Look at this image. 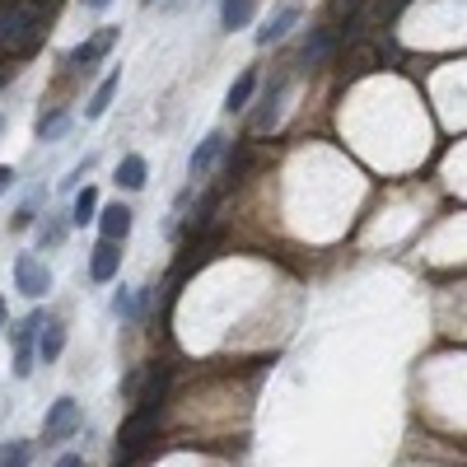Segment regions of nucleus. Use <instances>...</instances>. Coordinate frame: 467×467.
Returning a JSON list of instances; mask_svg holds the SVG:
<instances>
[{
    "mask_svg": "<svg viewBox=\"0 0 467 467\" xmlns=\"http://www.w3.org/2000/svg\"><path fill=\"white\" fill-rule=\"evenodd\" d=\"M57 0H10L0 5V57H28L47 33Z\"/></svg>",
    "mask_w": 467,
    "mask_h": 467,
    "instance_id": "f257e3e1",
    "label": "nucleus"
},
{
    "mask_svg": "<svg viewBox=\"0 0 467 467\" xmlns=\"http://www.w3.org/2000/svg\"><path fill=\"white\" fill-rule=\"evenodd\" d=\"M160 411L164 407H136L131 411V420L117 435V462H136L140 453L154 449V440H160Z\"/></svg>",
    "mask_w": 467,
    "mask_h": 467,
    "instance_id": "f03ea898",
    "label": "nucleus"
},
{
    "mask_svg": "<svg viewBox=\"0 0 467 467\" xmlns=\"http://www.w3.org/2000/svg\"><path fill=\"white\" fill-rule=\"evenodd\" d=\"M15 285H19L28 299H43V295L52 290V271H47L43 262H37L33 253H24V257L15 262Z\"/></svg>",
    "mask_w": 467,
    "mask_h": 467,
    "instance_id": "7ed1b4c3",
    "label": "nucleus"
},
{
    "mask_svg": "<svg viewBox=\"0 0 467 467\" xmlns=\"http://www.w3.org/2000/svg\"><path fill=\"white\" fill-rule=\"evenodd\" d=\"M75 431H80V407H75V398H57L52 402V411H47V444H61V440H70Z\"/></svg>",
    "mask_w": 467,
    "mask_h": 467,
    "instance_id": "20e7f679",
    "label": "nucleus"
},
{
    "mask_svg": "<svg viewBox=\"0 0 467 467\" xmlns=\"http://www.w3.org/2000/svg\"><path fill=\"white\" fill-rule=\"evenodd\" d=\"M117 43V28H99L94 37H89V43H80V47H75L70 52V66H80V70H89L99 57H108V47Z\"/></svg>",
    "mask_w": 467,
    "mask_h": 467,
    "instance_id": "39448f33",
    "label": "nucleus"
},
{
    "mask_svg": "<svg viewBox=\"0 0 467 467\" xmlns=\"http://www.w3.org/2000/svg\"><path fill=\"white\" fill-rule=\"evenodd\" d=\"M117 266H122V248H117L112 239H103V244L94 248V257H89V276H94V281H112Z\"/></svg>",
    "mask_w": 467,
    "mask_h": 467,
    "instance_id": "423d86ee",
    "label": "nucleus"
},
{
    "mask_svg": "<svg viewBox=\"0 0 467 467\" xmlns=\"http://www.w3.org/2000/svg\"><path fill=\"white\" fill-rule=\"evenodd\" d=\"M164 393H169V365H154L145 388L136 393V407H164Z\"/></svg>",
    "mask_w": 467,
    "mask_h": 467,
    "instance_id": "0eeeda50",
    "label": "nucleus"
},
{
    "mask_svg": "<svg viewBox=\"0 0 467 467\" xmlns=\"http://www.w3.org/2000/svg\"><path fill=\"white\" fill-rule=\"evenodd\" d=\"M295 19H299V10H295V5L276 10V15L266 19V28H257V43H262V47H271V43H281V37H285V33L295 28Z\"/></svg>",
    "mask_w": 467,
    "mask_h": 467,
    "instance_id": "6e6552de",
    "label": "nucleus"
},
{
    "mask_svg": "<svg viewBox=\"0 0 467 467\" xmlns=\"http://www.w3.org/2000/svg\"><path fill=\"white\" fill-rule=\"evenodd\" d=\"M220 150H224V136L211 131V136L197 145V154H192V178H206V173L215 169V160H220Z\"/></svg>",
    "mask_w": 467,
    "mask_h": 467,
    "instance_id": "1a4fd4ad",
    "label": "nucleus"
},
{
    "mask_svg": "<svg viewBox=\"0 0 467 467\" xmlns=\"http://www.w3.org/2000/svg\"><path fill=\"white\" fill-rule=\"evenodd\" d=\"M99 229H103V239L122 244L127 234H131V211H127V206H108V211H103V220H99Z\"/></svg>",
    "mask_w": 467,
    "mask_h": 467,
    "instance_id": "9d476101",
    "label": "nucleus"
},
{
    "mask_svg": "<svg viewBox=\"0 0 467 467\" xmlns=\"http://www.w3.org/2000/svg\"><path fill=\"white\" fill-rule=\"evenodd\" d=\"M61 350H66V327L57 323V318H47V327H43V337H37V356H43L47 365L61 356Z\"/></svg>",
    "mask_w": 467,
    "mask_h": 467,
    "instance_id": "9b49d317",
    "label": "nucleus"
},
{
    "mask_svg": "<svg viewBox=\"0 0 467 467\" xmlns=\"http://www.w3.org/2000/svg\"><path fill=\"white\" fill-rule=\"evenodd\" d=\"M117 85H122V70H112L108 75V80L94 89V99H89V108H85V117H89V122H99V117L108 112V103H112V94H117Z\"/></svg>",
    "mask_w": 467,
    "mask_h": 467,
    "instance_id": "f8f14e48",
    "label": "nucleus"
},
{
    "mask_svg": "<svg viewBox=\"0 0 467 467\" xmlns=\"http://www.w3.org/2000/svg\"><path fill=\"white\" fill-rule=\"evenodd\" d=\"M253 89H257V70H244L239 80L229 85V99H224V108H229V112H239V108H248Z\"/></svg>",
    "mask_w": 467,
    "mask_h": 467,
    "instance_id": "ddd939ff",
    "label": "nucleus"
},
{
    "mask_svg": "<svg viewBox=\"0 0 467 467\" xmlns=\"http://www.w3.org/2000/svg\"><path fill=\"white\" fill-rule=\"evenodd\" d=\"M332 43H337V33H332V28H314V33H308V43H304V61H308V66H318V61L332 52Z\"/></svg>",
    "mask_w": 467,
    "mask_h": 467,
    "instance_id": "4468645a",
    "label": "nucleus"
},
{
    "mask_svg": "<svg viewBox=\"0 0 467 467\" xmlns=\"http://www.w3.org/2000/svg\"><path fill=\"white\" fill-rule=\"evenodd\" d=\"M117 187H127V192L145 187V160H140V154H127V160L117 164Z\"/></svg>",
    "mask_w": 467,
    "mask_h": 467,
    "instance_id": "2eb2a0df",
    "label": "nucleus"
},
{
    "mask_svg": "<svg viewBox=\"0 0 467 467\" xmlns=\"http://www.w3.org/2000/svg\"><path fill=\"white\" fill-rule=\"evenodd\" d=\"M374 66H379V52L374 47H356L346 57V80H360V75H369Z\"/></svg>",
    "mask_w": 467,
    "mask_h": 467,
    "instance_id": "dca6fc26",
    "label": "nucleus"
},
{
    "mask_svg": "<svg viewBox=\"0 0 467 467\" xmlns=\"http://www.w3.org/2000/svg\"><path fill=\"white\" fill-rule=\"evenodd\" d=\"M253 19V0H224L220 5V24L224 28H244Z\"/></svg>",
    "mask_w": 467,
    "mask_h": 467,
    "instance_id": "f3484780",
    "label": "nucleus"
},
{
    "mask_svg": "<svg viewBox=\"0 0 467 467\" xmlns=\"http://www.w3.org/2000/svg\"><path fill=\"white\" fill-rule=\"evenodd\" d=\"M94 211H99V192H94V187H85L80 197H75V211H70V220H75V224H89V220H94Z\"/></svg>",
    "mask_w": 467,
    "mask_h": 467,
    "instance_id": "a211bd4d",
    "label": "nucleus"
},
{
    "mask_svg": "<svg viewBox=\"0 0 467 467\" xmlns=\"http://www.w3.org/2000/svg\"><path fill=\"white\" fill-rule=\"evenodd\" d=\"M215 206H220V197H215V192H211V197L197 206V211H192V220H187V234H202L206 224H211V215H215Z\"/></svg>",
    "mask_w": 467,
    "mask_h": 467,
    "instance_id": "6ab92c4d",
    "label": "nucleus"
},
{
    "mask_svg": "<svg viewBox=\"0 0 467 467\" xmlns=\"http://www.w3.org/2000/svg\"><path fill=\"white\" fill-rule=\"evenodd\" d=\"M43 327V314H28L19 327H15V350H33V332Z\"/></svg>",
    "mask_w": 467,
    "mask_h": 467,
    "instance_id": "aec40b11",
    "label": "nucleus"
},
{
    "mask_svg": "<svg viewBox=\"0 0 467 467\" xmlns=\"http://www.w3.org/2000/svg\"><path fill=\"white\" fill-rule=\"evenodd\" d=\"M0 467H28V449L19 440H10L5 449H0Z\"/></svg>",
    "mask_w": 467,
    "mask_h": 467,
    "instance_id": "412c9836",
    "label": "nucleus"
},
{
    "mask_svg": "<svg viewBox=\"0 0 467 467\" xmlns=\"http://www.w3.org/2000/svg\"><path fill=\"white\" fill-rule=\"evenodd\" d=\"M37 239H43V244H52V248H57V244L66 239V224H61V220H47L43 229H37Z\"/></svg>",
    "mask_w": 467,
    "mask_h": 467,
    "instance_id": "4be33fe9",
    "label": "nucleus"
},
{
    "mask_svg": "<svg viewBox=\"0 0 467 467\" xmlns=\"http://www.w3.org/2000/svg\"><path fill=\"white\" fill-rule=\"evenodd\" d=\"M248 169V150H239V154H229V164H224V178L234 182V178H239Z\"/></svg>",
    "mask_w": 467,
    "mask_h": 467,
    "instance_id": "5701e85b",
    "label": "nucleus"
},
{
    "mask_svg": "<svg viewBox=\"0 0 467 467\" xmlns=\"http://www.w3.org/2000/svg\"><path fill=\"white\" fill-rule=\"evenodd\" d=\"M61 131H66V117H61V112L52 117V122H43V127H37V136H43V140H52V136H61Z\"/></svg>",
    "mask_w": 467,
    "mask_h": 467,
    "instance_id": "b1692460",
    "label": "nucleus"
},
{
    "mask_svg": "<svg viewBox=\"0 0 467 467\" xmlns=\"http://www.w3.org/2000/svg\"><path fill=\"white\" fill-rule=\"evenodd\" d=\"M112 308H117V314H131V295L117 290V295H112Z\"/></svg>",
    "mask_w": 467,
    "mask_h": 467,
    "instance_id": "393cba45",
    "label": "nucleus"
},
{
    "mask_svg": "<svg viewBox=\"0 0 467 467\" xmlns=\"http://www.w3.org/2000/svg\"><path fill=\"white\" fill-rule=\"evenodd\" d=\"M360 10V0H337V15H356Z\"/></svg>",
    "mask_w": 467,
    "mask_h": 467,
    "instance_id": "a878e982",
    "label": "nucleus"
},
{
    "mask_svg": "<svg viewBox=\"0 0 467 467\" xmlns=\"http://www.w3.org/2000/svg\"><path fill=\"white\" fill-rule=\"evenodd\" d=\"M57 467H85V458L80 453H66V458H57Z\"/></svg>",
    "mask_w": 467,
    "mask_h": 467,
    "instance_id": "bb28decb",
    "label": "nucleus"
},
{
    "mask_svg": "<svg viewBox=\"0 0 467 467\" xmlns=\"http://www.w3.org/2000/svg\"><path fill=\"white\" fill-rule=\"evenodd\" d=\"M10 182H15V169H10V164H0V192H5Z\"/></svg>",
    "mask_w": 467,
    "mask_h": 467,
    "instance_id": "cd10ccee",
    "label": "nucleus"
},
{
    "mask_svg": "<svg viewBox=\"0 0 467 467\" xmlns=\"http://www.w3.org/2000/svg\"><path fill=\"white\" fill-rule=\"evenodd\" d=\"M112 0H85V10H108Z\"/></svg>",
    "mask_w": 467,
    "mask_h": 467,
    "instance_id": "c85d7f7f",
    "label": "nucleus"
},
{
    "mask_svg": "<svg viewBox=\"0 0 467 467\" xmlns=\"http://www.w3.org/2000/svg\"><path fill=\"white\" fill-rule=\"evenodd\" d=\"M0 323H5V299H0Z\"/></svg>",
    "mask_w": 467,
    "mask_h": 467,
    "instance_id": "c756f323",
    "label": "nucleus"
},
{
    "mask_svg": "<svg viewBox=\"0 0 467 467\" xmlns=\"http://www.w3.org/2000/svg\"><path fill=\"white\" fill-rule=\"evenodd\" d=\"M0 131H5V117H0Z\"/></svg>",
    "mask_w": 467,
    "mask_h": 467,
    "instance_id": "7c9ffc66",
    "label": "nucleus"
},
{
    "mask_svg": "<svg viewBox=\"0 0 467 467\" xmlns=\"http://www.w3.org/2000/svg\"><path fill=\"white\" fill-rule=\"evenodd\" d=\"M145 5H150V0H145Z\"/></svg>",
    "mask_w": 467,
    "mask_h": 467,
    "instance_id": "2f4dec72",
    "label": "nucleus"
}]
</instances>
